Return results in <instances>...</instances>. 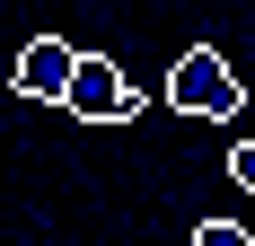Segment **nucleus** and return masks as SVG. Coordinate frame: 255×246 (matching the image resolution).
Segmentation results:
<instances>
[{"mask_svg": "<svg viewBox=\"0 0 255 246\" xmlns=\"http://www.w3.org/2000/svg\"><path fill=\"white\" fill-rule=\"evenodd\" d=\"M167 106H176V115L238 123V115H247V88H238V71H229L211 44H194V53H176V62H167Z\"/></svg>", "mask_w": 255, "mask_h": 246, "instance_id": "f257e3e1", "label": "nucleus"}, {"mask_svg": "<svg viewBox=\"0 0 255 246\" xmlns=\"http://www.w3.org/2000/svg\"><path fill=\"white\" fill-rule=\"evenodd\" d=\"M79 62H88V53H71L62 35H35V44L18 53V71H9V79H18V97H62V106H71Z\"/></svg>", "mask_w": 255, "mask_h": 246, "instance_id": "f03ea898", "label": "nucleus"}, {"mask_svg": "<svg viewBox=\"0 0 255 246\" xmlns=\"http://www.w3.org/2000/svg\"><path fill=\"white\" fill-rule=\"evenodd\" d=\"M71 115H88V123H132V115H141V88H132V79L115 71V62H79Z\"/></svg>", "mask_w": 255, "mask_h": 246, "instance_id": "7ed1b4c3", "label": "nucleus"}, {"mask_svg": "<svg viewBox=\"0 0 255 246\" xmlns=\"http://www.w3.org/2000/svg\"><path fill=\"white\" fill-rule=\"evenodd\" d=\"M194 246H255V238H247V220H203Z\"/></svg>", "mask_w": 255, "mask_h": 246, "instance_id": "20e7f679", "label": "nucleus"}, {"mask_svg": "<svg viewBox=\"0 0 255 246\" xmlns=\"http://www.w3.org/2000/svg\"><path fill=\"white\" fill-rule=\"evenodd\" d=\"M229 176H238V194H255V141H238V149H229Z\"/></svg>", "mask_w": 255, "mask_h": 246, "instance_id": "39448f33", "label": "nucleus"}]
</instances>
